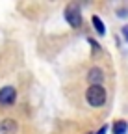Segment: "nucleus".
I'll use <instances>...</instances> for the list:
<instances>
[{
  "label": "nucleus",
  "instance_id": "6e6552de",
  "mask_svg": "<svg viewBox=\"0 0 128 134\" xmlns=\"http://www.w3.org/2000/svg\"><path fill=\"white\" fill-rule=\"evenodd\" d=\"M106 132H108V127H106V125H102V127H100V130H97L95 134H106Z\"/></svg>",
  "mask_w": 128,
  "mask_h": 134
},
{
  "label": "nucleus",
  "instance_id": "0eeeda50",
  "mask_svg": "<svg viewBox=\"0 0 128 134\" xmlns=\"http://www.w3.org/2000/svg\"><path fill=\"white\" fill-rule=\"evenodd\" d=\"M111 129H113V134H126L128 123H126V121H115Z\"/></svg>",
  "mask_w": 128,
  "mask_h": 134
},
{
  "label": "nucleus",
  "instance_id": "1a4fd4ad",
  "mask_svg": "<svg viewBox=\"0 0 128 134\" xmlns=\"http://www.w3.org/2000/svg\"><path fill=\"white\" fill-rule=\"evenodd\" d=\"M123 36H124V37H126V41H128V24L123 28Z\"/></svg>",
  "mask_w": 128,
  "mask_h": 134
},
{
  "label": "nucleus",
  "instance_id": "f257e3e1",
  "mask_svg": "<svg viewBox=\"0 0 128 134\" xmlns=\"http://www.w3.org/2000/svg\"><path fill=\"white\" fill-rule=\"evenodd\" d=\"M86 99L89 106L93 108H100L106 104V99H108V93H106V88L102 84H97V86H89L87 91H86Z\"/></svg>",
  "mask_w": 128,
  "mask_h": 134
},
{
  "label": "nucleus",
  "instance_id": "423d86ee",
  "mask_svg": "<svg viewBox=\"0 0 128 134\" xmlns=\"http://www.w3.org/2000/svg\"><path fill=\"white\" fill-rule=\"evenodd\" d=\"M91 23H93V26H95V30H97V34H100V36H104L106 34V26H104V23L99 19L97 15H93V19H91Z\"/></svg>",
  "mask_w": 128,
  "mask_h": 134
},
{
  "label": "nucleus",
  "instance_id": "7ed1b4c3",
  "mask_svg": "<svg viewBox=\"0 0 128 134\" xmlns=\"http://www.w3.org/2000/svg\"><path fill=\"white\" fill-rule=\"evenodd\" d=\"M15 99H17V90L13 86H6L0 90V104L4 106H11L15 103Z\"/></svg>",
  "mask_w": 128,
  "mask_h": 134
},
{
  "label": "nucleus",
  "instance_id": "f03ea898",
  "mask_svg": "<svg viewBox=\"0 0 128 134\" xmlns=\"http://www.w3.org/2000/svg\"><path fill=\"white\" fill-rule=\"evenodd\" d=\"M65 19L72 28H80V24H82V11H80L78 4H69L65 8Z\"/></svg>",
  "mask_w": 128,
  "mask_h": 134
},
{
  "label": "nucleus",
  "instance_id": "39448f33",
  "mask_svg": "<svg viewBox=\"0 0 128 134\" xmlns=\"http://www.w3.org/2000/svg\"><path fill=\"white\" fill-rule=\"evenodd\" d=\"M102 78H104V75H102V69H99V67H93L89 71V75H87V80L91 82V86L102 84Z\"/></svg>",
  "mask_w": 128,
  "mask_h": 134
},
{
  "label": "nucleus",
  "instance_id": "20e7f679",
  "mask_svg": "<svg viewBox=\"0 0 128 134\" xmlns=\"http://www.w3.org/2000/svg\"><path fill=\"white\" fill-rule=\"evenodd\" d=\"M17 121L11 119V117H6V119L0 121V132L2 134H15L17 132Z\"/></svg>",
  "mask_w": 128,
  "mask_h": 134
}]
</instances>
